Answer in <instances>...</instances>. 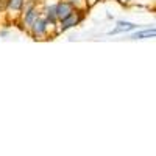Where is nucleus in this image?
Instances as JSON below:
<instances>
[{
	"instance_id": "obj_1",
	"label": "nucleus",
	"mask_w": 156,
	"mask_h": 156,
	"mask_svg": "<svg viewBox=\"0 0 156 156\" xmlns=\"http://www.w3.org/2000/svg\"><path fill=\"white\" fill-rule=\"evenodd\" d=\"M55 12H56V17L66 19L69 14H72V12H73V9H72V5L70 3H59L55 8Z\"/></svg>"
},
{
	"instance_id": "obj_2",
	"label": "nucleus",
	"mask_w": 156,
	"mask_h": 156,
	"mask_svg": "<svg viewBox=\"0 0 156 156\" xmlns=\"http://www.w3.org/2000/svg\"><path fill=\"white\" fill-rule=\"evenodd\" d=\"M117 25H119V27H117L115 30H112V31H109V34H117V33H123V31H129V30L136 28V25L129 23V22H119Z\"/></svg>"
},
{
	"instance_id": "obj_3",
	"label": "nucleus",
	"mask_w": 156,
	"mask_h": 156,
	"mask_svg": "<svg viewBox=\"0 0 156 156\" xmlns=\"http://www.w3.org/2000/svg\"><path fill=\"white\" fill-rule=\"evenodd\" d=\"M80 16H75L73 14V12H72V14H69L66 19H62V25H61V27H62V30H67L69 27H72V25H75L76 22H80Z\"/></svg>"
},
{
	"instance_id": "obj_4",
	"label": "nucleus",
	"mask_w": 156,
	"mask_h": 156,
	"mask_svg": "<svg viewBox=\"0 0 156 156\" xmlns=\"http://www.w3.org/2000/svg\"><path fill=\"white\" fill-rule=\"evenodd\" d=\"M154 36H156V30H144V31L134 33L131 37L133 39H144V37H154Z\"/></svg>"
},
{
	"instance_id": "obj_5",
	"label": "nucleus",
	"mask_w": 156,
	"mask_h": 156,
	"mask_svg": "<svg viewBox=\"0 0 156 156\" xmlns=\"http://www.w3.org/2000/svg\"><path fill=\"white\" fill-rule=\"evenodd\" d=\"M33 25H34V34H41V33L45 31V23L42 20H39V22L36 20Z\"/></svg>"
},
{
	"instance_id": "obj_6",
	"label": "nucleus",
	"mask_w": 156,
	"mask_h": 156,
	"mask_svg": "<svg viewBox=\"0 0 156 156\" xmlns=\"http://www.w3.org/2000/svg\"><path fill=\"white\" fill-rule=\"evenodd\" d=\"M23 0H9V8L11 9H20Z\"/></svg>"
},
{
	"instance_id": "obj_7",
	"label": "nucleus",
	"mask_w": 156,
	"mask_h": 156,
	"mask_svg": "<svg viewBox=\"0 0 156 156\" xmlns=\"http://www.w3.org/2000/svg\"><path fill=\"white\" fill-rule=\"evenodd\" d=\"M34 16H36V14H34V11H30V12H28V16H27V22L31 23L33 19H34Z\"/></svg>"
},
{
	"instance_id": "obj_8",
	"label": "nucleus",
	"mask_w": 156,
	"mask_h": 156,
	"mask_svg": "<svg viewBox=\"0 0 156 156\" xmlns=\"http://www.w3.org/2000/svg\"><path fill=\"white\" fill-rule=\"evenodd\" d=\"M120 2H128V0H120Z\"/></svg>"
}]
</instances>
